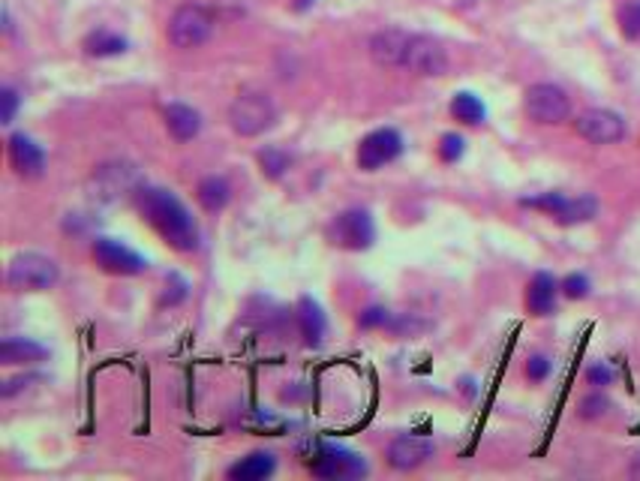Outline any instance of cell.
Listing matches in <instances>:
<instances>
[{
  "mask_svg": "<svg viewBox=\"0 0 640 481\" xmlns=\"http://www.w3.org/2000/svg\"><path fill=\"white\" fill-rule=\"evenodd\" d=\"M523 106H526V115H530L535 124H544V127L562 124V120H569V115H572L569 94L556 85H547V81L532 85L530 90H526Z\"/></svg>",
  "mask_w": 640,
  "mask_h": 481,
  "instance_id": "cell-5",
  "label": "cell"
},
{
  "mask_svg": "<svg viewBox=\"0 0 640 481\" xmlns=\"http://www.w3.org/2000/svg\"><path fill=\"white\" fill-rule=\"evenodd\" d=\"M43 358H48L46 346L25 340V337H6V340L0 343V364H9V367L37 364V361H43Z\"/></svg>",
  "mask_w": 640,
  "mask_h": 481,
  "instance_id": "cell-20",
  "label": "cell"
},
{
  "mask_svg": "<svg viewBox=\"0 0 640 481\" xmlns=\"http://www.w3.org/2000/svg\"><path fill=\"white\" fill-rule=\"evenodd\" d=\"M556 295H560V283L553 280V274L539 271L526 289V307L532 316H551L556 310Z\"/></svg>",
  "mask_w": 640,
  "mask_h": 481,
  "instance_id": "cell-16",
  "label": "cell"
},
{
  "mask_svg": "<svg viewBox=\"0 0 640 481\" xmlns=\"http://www.w3.org/2000/svg\"><path fill=\"white\" fill-rule=\"evenodd\" d=\"M586 376H590V382H593V385H611V382H614L611 367H604V364L590 367V371H586Z\"/></svg>",
  "mask_w": 640,
  "mask_h": 481,
  "instance_id": "cell-32",
  "label": "cell"
},
{
  "mask_svg": "<svg viewBox=\"0 0 640 481\" xmlns=\"http://www.w3.org/2000/svg\"><path fill=\"white\" fill-rule=\"evenodd\" d=\"M526 208H539L547 211L551 217H556L560 223H583L595 217L598 211V202L593 196H581V199H565L560 193H544V196H535V199H523Z\"/></svg>",
  "mask_w": 640,
  "mask_h": 481,
  "instance_id": "cell-12",
  "label": "cell"
},
{
  "mask_svg": "<svg viewBox=\"0 0 640 481\" xmlns=\"http://www.w3.org/2000/svg\"><path fill=\"white\" fill-rule=\"evenodd\" d=\"M436 452V445L425 436H397L394 443L388 445V464L400 469V473H409V469H418L421 464H427Z\"/></svg>",
  "mask_w": 640,
  "mask_h": 481,
  "instance_id": "cell-14",
  "label": "cell"
},
{
  "mask_svg": "<svg viewBox=\"0 0 640 481\" xmlns=\"http://www.w3.org/2000/svg\"><path fill=\"white\" fill-rule=\"evenodd\" d=\"M195 199H199V204L208 214H220L226 204L232 202V187L223 175H208L195 187Z\"/></svg>",
  "mask_w": 640,
  "mask_h": 481,
  "instance_id": "cell-21",
  "label": "cell"
},
{
  "mask_svg": "<svg viewBox=\"0 0 640 481\" xmlns=\"http://www.w3.org/2000/svg\"><path fill=\"white\" fill-rule=\"evenodd\" d=\"M404 69L415 76H442L448 69V55L433 37H421L412 34L406 58H404Z\"/></svg>",
  "mask_w": 640,
  "mask_h": 481,
  "instance_id": "cell-11",
  "label": "cell"
},
{
  "mask_svg": "<svg viewBox=\"0 0 640 481\" xmlns=\"http://www.w3.org/2000/svg\"><path fill=\"white\" fill-rule=\"evenodd\" d=\"M388 325H391V313L385 310V307H367V310H361V316H358V329H364V331L388 329Z\"/></svg>",
  "mask_w": 640,
  "mask_h": 481,
  "instance_id": "cell-26",
  "label": "cell"
},
{
  "mask_svg": "<svg viewBox=\"0 0 640 481\" xmlns=\"http://www.w3.org/2000/svg\"><path fill=\"white\" fill-rule=\"evenodd\" d=\"M166 130L174 141H181V145L184 141H193L202 132V115L195 109L184 106V102H172L166 109Z\"/></svg>",
  "mask_w": 640,
  "mask_h": 481,
  "instance_id": "cell-17",
  "label": "cell"
},
{
  "mask_svg": "<svg viewBox=\"0 0 640 481\" xmlns=\"http://www.w3.org/2000/svg\"><path fill=\"white\" fill-rule=\"evenodd\" d=\"M628 476H632V478H640V455L635 457V464H632V469H628Z\"/></svg>",
  "mask_w": 640,
  "mask_h": 481,
  "instance_id": "cell-33",
  "label": "cell"
},
{
  "mask_svg": "<svg viewBox=\"0 0 640 481\" xmlns=\"http://www.w3.org/2000/svg\"><path fill=\"white\" fill-rule=\"evenodd\" d=\"M127 48V39L118 34H109V30H97L85 39V51L90 58H109V55H121Z\"/></svg>",
  "mask_w": 640,
  "mask_h": 481,
  "instance_id": "cell-23",
  "label": "cell"
},
{
  "mask_svg": "<svg viewBox=\"0 0 640 481\" xmlns=\"http://www.w3.org/2000/svg\"><path fill=\"white\" fill-rule=\"evenodd\" d=\"M310 473L328 481L361 478V476H367V460L355 452H346V448L325 445L322 452L313 457V464H310Z\"/></svg>",
  "mask_w": 640,
  "mask_h": 481,
  "instance_id": "cell-8",
  "label": "cell"
},
{
  "mask_svg": "<svg viewBox=\"0 0 640 481\" xmlns=\"http://www.w3.org/2000/svg\"><path fill=\"white\" fill-rule=\"evenodd\" d=\"M607 397H602V394H593V397H586V401L581 403V415L583 418H598V415H604L607 413Z\"/></svg>",
  "mask_w": 640,
  "mask_h": 481,
  "instance_id": "cell-31",
  "label": "cell"
},
{
  "mask_svg": "<svg viewBox=\"0 0 640 481\" xmlns=\"http://www.w3.org/2000/svg\"><path fill=\"white\" fill-rule=\"evenodd\" d=\"M6 153H9V166L16 169V175L39 178L46 172V153H43V148H39L30 136H25V132H13V136H9Z\"/></svg>",
  "mask_w": 640,
  "mask_h": 481,
  "instance_id": "cell-13",
  "label": "cell"
},
{
  "mask_svg": "<svg viewBox=\"0 0 640 481\" xmlns=\"http://www.w3.org/2000/svg\"><path fill=\"white\" fill-rule=\"evenodd\" d=\"M547 373H551V358L532 355L530 364H526V376H530L532 382H541V380H547Z\"/></svg>",
  "mask_w": 640,
  "mask_h": 481,
  "instance_id": "cell-30",
  "label": "cell"
},
{
  "mask_svg": "<svg viewBox=\"0 0 640 481\" xmlns=\"http://www.w3.org/2000/svg\"><path fill=\"white\" fill-rule=\"evenodd\" d=\"M295 316H298V329H301V337L307 340V346H319L325 340V331H328V322H325V313L313 298H304L298 301L295 307Z\"/></svg>",
  "mask_w": 640,
  "mask_h": 481,
  "instance_id": "cell-18",
  "label": "cell"
},
{
  "mask_svg": "<svg viewBox=\"0 0 640 481\" xmlns=\"http://www.w3.org/2000/svg\"><path fill=\"white\" fill-rule=\"evenodd\" d=\"M94 262L106 274H118V277H136V274L148 271V259H142L136 250L123 247L115 238L94 241Z\"/></svg>",
  "mask_w": 640,
  "mask_h": 481,
  "instance_id": "cell-9",
  "label": "cell"
},
{
  "mask_svg": "<svg viewBox=\"0 0 640 481\" xmlns=\"http://www.w3.org/2000/svg\"><path fill=\"white\" fill-rule=\"evenodd\" d=\"M259 166L268 178H280L289 169V153H283L280 148H265L259 151Z\"/></svg>",
  "mask_w": 640,
  "mask_h": 481,
  "instance_id": "cell-25",
  "label": "cell"
},
{
  "mask_svg": "<svg viewBox=\"0 0 640 481\" xmlns=\"http://www.w3.org/2000/svg\"><path fill=\"white\" fill-rule=\"evenodd\" d=\"M577 136L593 141V145H616L625 139V120L611 109H590L574 120Z\"/></svg>",
  "mask_w": 640,
  "mask_h": 481,
  "instance_id": "cell-10",
  "label": "cell"
},
{
  "mask_svg": "<svg viewBox=\"0 0 640 481\" xmlns=\"http://www.w3.org/2000/svg\"><path fill=\"white\" fill-rule=\"evenodd\" d=\"M328 238L331 244L343 250H367L370 244L376 238V226H373V217L361 208H349L343 214H337L328 226Z\"/></svg>",
  "mask_w": 640,
  "mask_h": 481,
  "instance_id": "cell-6",
  "label": "cell"
},
{
  "mask_svg": "<svg viewBox=\"0 0 640 481\" xmlns=\"http://www.w3.org/2000/svg\"><path fill=\"white\" fill-rule=\"evenodd\" d=\"M400 153H404V136H400L397 130H391V127H382V130L367 132V136L361 139L355 160H358V169L379 172L382 166L394 162Z\"/></svg>",
  "mask_w": 640,
  "mask_h": 481,
  "instance_id": "cell-7",
  "label": "cell"
},
{
  "mask_svg": "<svg viewBox=\"0 0 640 481\" xmlns=\"http://www.w3.org/2000/svg\"><path fill=\"white\" fill-rule=\"evenodd\" d=\"M18 102H22V99H18L16 88H9V85L0 88V120H4V124H13V120H16Z\"/></svg>",
  "mask_w": 640,
  "mask_h": 481,
  "instance_id": "cell-27",
  "label": "cell"
},
{
  "mask_svg": "<svg viewBox=\"0 0 640 481\" xmlns=\"http://www.w3.org/2000/svg\"><path fill=\"white\" fill-rule=\"evenodd\" d=\"M211 34H214V16L205 6H195V4H184L174 9L166 27L169 43L181 51L205 46L211 39Z\"/></svg>",
  "mask_w": 640,
  "mask_h": 481,
  "instance_id": "cell-4",
  "label": "cell"
},
{
  "mask_svg": "<svg viewBox=\"0 0 640 481\" xmlns=\"http://www.w3.org/2000/svg\"><path fill=\"white\" fill-rule=\"evenodd\" d=\"M562 292L569 295L572 301H581L590 295V277L586 274H569V277L562 280Z\"/></svg>",
  "mask_w": 640,
  "mask_h": 481,
  "instance_id": "cell-28",
  "label": "cell"
},
{
  "mask_svg": "<svg viewBox=\"0 0 640 481\" xmlns=\"http://www.w3.org/2000/svg\"><path fill=\"white\" fill-rule=\"evenodd\" d=\"M439 157L446 162H457L463 157V139L457 132H448V136L439 139Z\"/></svg>",
  "mask_w": 640,
  "mask_h": 481,
  "instance_id": "cell-29",
  "label": "cell"
},
{
  "mask_svg": "<svg viewBox=\"0 0 640 481\" xmlns=\"http://www.w3.org/2000/svg\"><path fill=\"white\" fill-rule=\"evenodd\" d=\"M451 115L457 118L460 124L475 127V124H481L488 111H484V102L475 97V94H457V97L451 99Z\"/></svg>",
  "mask_w": 640,
  "mask_h": 481,
  "instance_id": "cell-22",
  "label": "cell"
},
{
  "mask_svg": "<svg viewBox=\"0 0 640 481\" xmlns=\"http://www.w3.org/2000/svg\"><path fill=\"white\" fill-rule=\"evenodd\" d=\"M58 280V262L43 253H18L6 268V286L13 292H48Z\"/></svg>",
  "mask_w": 640,
  "mask_h": 481,
  "instance_id": "cell-2",
  "label": "cell"
},
{
  "mask_svg": "<svg viewBox=\"0 0 640 481\" xmlns=\"http://www.w3.org/2000/svg\"><path fill=\"white\" fill-rule=\"evenodd\" d=\"M139 211L142 217L151 223L153 232L178 253H193L199 250V226H195L193 214L184 208L178 196H172L169 190L160 187H142L139 190Z\"/></svg>",
  "mask_w": 640,
  "mask_h": 481,
  "instance_id": "cell-1",
  "label": "cell"
},
{
  "mask_svg": "<svg viewBox=\"0 0 640 481\" xmlns=\"http://www.w3.org/2000/svg\"><path fill=\"white\" fill-rule=\"evenodd\" d=\"M274 120H277L274 99L262 94V90H244L229 106V124L244 139L262 136L265 130L274 127Z\"/></svg>",
  "mask_w": 640,
  "mask_h": 481,
  "instance_id": "cell-3",
  "label": "cell"
},
{
  "mask_svg": "<svg viewBox=\"0 0 640 481\" xmlns=\"http://www.w3.org/2000/svg\"><path fill=\"white\" fill-rule=\"evenodd\" d=\"M274 473H277V457L268 452H253L226 469V476L232 481H262L271 478Z\"/></svg>",
  "mask_w": 640,
  "mask_h": 481,
  "instance_id": "cell-19",
  "label": "cell"
},
{
  "mask_svg": "<svg viewBox=\"0 0 640 481\" xmlns=\"http://www.w3.org/2000/svg\"><path fill=\"white\" fill-rule=\"evenodd\" d=\"M409 39L412 34H406V30H400V27L379 30V34L370 37V58H373L379 67H404Z\"/></svg>",
  "mask_w": 640,
  "mask_h": 481,
  "instance_id": "cell-15",
  "label": "cell"
},
{
  "mask_svg": "<svg viewBox=\"0 0 640 481\" xmlns=\"http://www.w3.org/2000/svg\"><path fill=\"white\" fill-rule=\"evenodd\" d=\"M619 30H623L625 39H640V0L619 6Z\"/></svg>",
  "mask_w": 640,
  "mask_h": 481,
  "instance_id": "cell-24",
  "label": "cell"
}]
</instances>
